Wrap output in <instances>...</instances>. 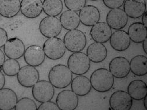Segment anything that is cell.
I'll return each mask as SVG.
<instances>
[{"label": "cell", "mask_w": 147, "mask_h": 110, "mask_svg": "<svg viewBox=\"0 0 147 110\" xmlns=\"http://www.w3.org/2000/svg\"><path fill=\"white\" fill-rule=\"evenodd\" d=\"M109 70L115 78H125L130 72L129 61L123 57H115L109 63Z\"/></svg>", "instance_id": "30bf717a"}, {"label": "cell", "mask_w": 147, "mask_h": 110, "mask_svg": "<svg viewBox=\"0 0 147 110\" xmlns=\"http://www.w3.org/2000/svg\"><path fill=\"white\" fill-rule=\"evenodd\" d=\"M20 0H0V16L5 18H13L20 11Z\"/></svg>", "instance_id": "603a6c76"}, {"label": "cell", "mask_w": 147, "mask_h": 110, "mask_svg": "<svg viewBox=\"0 0 147 110\" xmlns=\"http://www.w3.org/2000/svg\"><path fill=\"white\" fill-rule=\"evenodd\" d=\"M20 68V65L17 61L11 58L5 59L2 67L4 73L8 77L17 76Z\"/></svg>", "instance_id": "f1b7e54d"}, {"label": "cell", "mask_w": 147, "mask_h": 110, "mask_svg": "<svg viewBox=\"0 0 147 110\" xmlns=\"http://www.w3.org/2000/svg\"><path fill=\"white\" fill-rule=\"evenodd\" d=\"M62 25L57 17L47 16L40 22L39 29L41 34L46 38L57 37L62 31Z\"/></svg>", "instance_id": "8992f818"}, {"label": "cell", "mask_w": 147, "mask_h": 110, "mask_svg": "<svg viewBox=\"0 0 147 110\" xmlns=\"http://www.w3.org/2000/svg\"><path fill=\"white\" fill-rule=\"evenodd\" d=\"M42 48L45 56L52 60L61 59L66 52L64 41L57 37L47 39L44 42Z\"/></svg>", "instance_id": "5b68a950"}, {"label": "cell", "mask_w": 147, "mask_h": 110, "mask_svg": "<svg viewBox=\"0 0 147 110\" xmlns=\"http://www.w3.org/2000/svg\"></svg>", "instance_id": "60d3db41"}, {"label": "cell", "mask_w": 147, "mask_h": 110, "mask_svg": "<svg viewBox=\"0 0 147 110\" xmlns=\"http://www.w3.org/2000/svg\"><path fill=\"white\" fill-rule=\"evenodd\" d=\"M92 88L99 92H106L111 90L114 84V77L107 68H101L95 70L91 76Z\"/></svg>", "instance_id": "6da1fadb"}, {"label": "cell", "mask_w": 147, "mask_h": 110, "mask_svg": "<svg viewBox=\"0 0 147 110\" xmlns=\"http://www.w3.org/2000/svg\"><path fill=\"white\" fill-rule=\"evenodd\" d=\"M38 110H59V108L56 103L48 101L42 103V104L37 108Z\"/></svg>", "instance_id": "d6a6232c"}, {"label": "cell", "mask_w": 147, "mask_h": 110, "mask_svg": "<svg viewBox=\"0 0 147 110\" xmlns=\"http://www.w3.org/2000/svg\"><path fill=\"white\" fill-rule=\"evenodd\" d=\"M107 50L105 46L100 43H94L90 44L87 50V55L94 63H101L107 57Z\"/></svg>", "instance_id": "44dd1931"}, {"label": "cell", "mask_w": 147, "mask_h": 110, "mask_svg": "<svg viewBox=\"0 0 147 110\" xmlns=\"http://www.w3.org/2000/svg\"><path fill=\"white\" fill-rule=\"evenodd\" d=\"M59 20L62 27L69 31L77 28L80 24L79 15L76 11L69 9L61 14Z\"/></svg>", "instance_id": "d4e9b609"}, {"label": "cell", "mask_w": 147, "mask_h": 110, "mask_svg": "<svg viewBox=\"0 0 147 110\" xmlns=\"http://www.w3.org/2000/svg\"><path fill=\"white\" fill-rule=\"evenodd\" d=\"M104 5L108 8H120L123 5L125 0H102Z\"/></svg>", "instance_id": "1f68e13d"}, {"label": "cell", "mask_w": 147, "mask_h": 110, "mask_svg": "<svg viewBox=\"0 0 147 110\" xmlns=\"http://www.w3.org/2000/svg\"><path fill=\"white\" fill-rule=\"evenodd\" d=\"M34 99L40 103L51 101L54 97L55 90L50 81H38L32 87V90Z\"/></svg>", "instance_id": "52a82bcc"}, {"label": "cell", "mask_w": 147, "mask_h": 110, "mask_svg": "<svg viewBox=\"0 0 147 110\" xmlns=\"http://www.w3.org/2000/svg\"><path fill=\"white\" fill-rule=\"evenodd\" d=\"M25 50V45L23 41L17 37L8 40L4 46L5 55L11 59L21 58L24 55Z\"/></svg>", "instance_id": "9a60e30c"}, {"label": "cell", "mask_w": 147, "mask_h": 110, "mask_svg": "<svg viewBox=\"0 0 147 110\" xmlns=\"http://www.w3.org/2000/svg\"><path fill=\"white\" fill-rule=\"evenodd\" d=\"M130 71L137 76H144L147 74V58L138 55L132 58L130 62Z\"/></svg>", "instance_id": "4316f807"}, {"label": "cell", "mask_w": 147, "mask_h": 110, "mask_svg": "<svg viewBox=\"0 0 147 110\" xmlns=\"http://www.w3.org/2000/svg\"><path fill=\"white\" fill-rule=\"evenodd\" d=\"M146 44H147V39H145L144 41L142 42V47H143V50L145 52V53L146 54H147V50H146Z\"/></svg>", "instance_id": "74e56055"}, {"label": "cell", "mask_w": 147, "mask_h": 110, "mask_svg": "<svg viewBox=\"0 0 147 110\" xmlns=\"http://www.w3.org/2000/svg\"><path fill=\"white\" fill-rule=\"evenodd\" d=\"M64 3L68 9L78 12L85 6L87 0H64Z\"/></svg>", "instance_id": "4dcf8cb0"}, {"label": "cell", "mask_w": 147, "mask_h": 110, "mask_svg": "<svg viewBox=\"0 0 147 110\" xmlns=\"http://www.w3.org/2000/svg\"><path fill=\"white\" fill-rule=\"evenodd\" d=\"M5 85V77L4 74L0 70V90L3 88Z\"/></svg>", "instance_id": "e575fe53"}, {"label": "cell", "mask_w": 147, "mask_h": 110, "mask_svg": "<svg viewBox=\"0 0 147 110\" xmlns=\"http://www.w3.org/2000/svg\"><path fill=\"white\" fill-rule=\"evenodd\" d=\"M17 76L19 84L26 88L32 87L40 80V73L38 70L29 65L21 68Z\"/></svg>", "instance_id": "ba28073f"}, {"label": "cell", "mask_w": 147, "mask_h": 110, "mask_svg": "<svg viewBox=\"0 0 147 110\" xmlns=\"http://www.w3.org/2000/svg\"><path fill=\"white\" fill-rule=\"evenodd\" d=\"M26 63L33 67H38L43 64L45 55L43 48L37 45H32L27 47L24 54Z\"/></svg>", "instance_id": "4fadbf2b"}, {"label": "cell", "mask_w": 147, "mask_h": 110, "mask_svg": "<svg viewBox=\"0 0 147 110\" xmlns=\"http://www.w3.org/2000/svg\"><path fill=\"white\" fill-rule=\"evenodd\" d=\"M78 15L80 22L87 27H92L101 18L100 10L94 5L85 6L80 11Z\"/></svg>", "instance_id": "e0dca14e"}, {"label": "cell", "mask_w": 147, "mask_h": 110, "mask_svg": "<svg viewBox=\"0 0 147 110\" xmlns=\"http://www.w3.org/2000/svg\"><path fill=\"white\" fill-rule=\"evenodd\" d=\"M35 101L28 97H24L18 100L14 109L16 110H37Z\"/></svg>", "instance_id": "f546056e"}, {"label": "cell", "mask_w": 147, "mask_h": 110, "mask_svg": "<svg viewBox=\"0 0 147 110\" xmlns=\"http://www.w3.org/2000/svg\"><path fill=\"white\" fill-rule=\"evenodd\" d=\"M63 3L61 0H44L43 11L48 16L57 17L61 14Z\"/></svg>", "instance_id": "83f0119b"}, {"label": "cell", "mask_w": 147, "mask_h": 110, "mask_svg": "<svg viewBox=\"0 0 147 110\" xmlns=\"http://www.w3.org/2000/svg\"><path fill=\"white\" fill-rule=\"evenodd\" d=\"M79 103L78 95L72 90L60 92L56 98V104L61 110H74Z\"/></svg>", "instance_id": "8fae6325"}, {"label": "cell", "mask_w": 147, "mask_h": 110, "mask_svg": "<svg viewBox=\"0 0 147 110\" xmlns=\"http://www.w3.org/2000/svg\"><path fill=\"white\" fill-rule=\"evenodd\" d=\"M17 101V95L13 90L8 88L0 90V109H14Z\"/></svg>", "instance_id": "7402d4cb"}, {"label": "cell", "mask_w": 147, "mask_h": 110, "mask_svg": "<svg viewBox=\"0 0 147 110\" xmlns=\"http://www.w3.org/2000/svg\"><path fill=\"white\" fill-rule=\"evenodd\" d=\"M91 1H98V0H91Z\"/></svg>", "instance_id": "ab89813d"}, {"label": "cell", "mask_w": 147, "mask_h": 110, "mask_svg": "<svg viewBox=\"0 0 147 110\" xmlns=\"http://www.w3.org/2000/svg\"><path fill=\"white\" fill-rule=\"evenodd\" d=\"M142 23L146 27V11L142 16Z\"/></svg>", "instance_id": "8d00e7d4"}, {"label": "cell", "mask_w": 147, "mask_h": 110, "mask_svg": "<svg viewBox=\"0 0 147 110\" xmlns=\"http://www.w3.org/2000/svg\"><path fill=\"white\" fill-rule=\"evenodd\" d=\"M112 30L107 22H98L94 25L90 31L92 39L96 43H105L109 40Z\"/></svg>", "instance_id": "2e32d148"}, {"label": "cell", "mask_w": 147, "mask_h": 110, "mask_svg": "<svg viewBox=\"0 0 147 110\" xmlns=\"http://www.w3.org/2000/svg\"><path fill=\"white\" fill-rule=\"evenodd\" d=\"M8 40L7 32L4 28L0 27V48L4 46Z\"/></svg>", "instance_id": "836d02e7"}, {"label": "cell", "mask_w": 147, "mask_h": 110, "mask_svg": "<svg viewBox=\"0 0 147 110\" xmlns=\"http://www.w3.org/2000/svg\"><path fill=\"white\" fill-rule=\"evenodd\" d=\"M110 44L115 51H126L131 45V39L128 32L124 30H117L112 33L109 38Z\"/></svg>", "instance_id": "ac0fdd59"}, {"label": "cell", "mask_w": 147, "mask_h": 110, "mask_svg": "<svg viewBox=\"0 0 147 110\" xmlns=\"http://www.w3.org/2000/svg\"><path fill=\"white\" fill-rule=\"evenodd\" d=\"M64 43L68 51L72 53L81 52L87 45V38L82 31L74 29L65 34Z\"/></svg>", "instance_id": "277c9868"}, {"label": "cell", "mask_w": 147, "mask_h": 110, "mask_svg": "<svg viewBox=\"0 0 147 110\" xmlns=\"http://www.w3.org/2000/svg\"><path fill=\"white\" fill-rule=\"evenodd\" d=\"M123 5L127 16L134 19L140 18L146 11L145 0H125Z\"/></svg>", "instance_id": "d6986e66"}, {"label": "cell", "mask_w": 147, "mask_h": 110, "mask_svg": "<svg viewBox=\"0 0 147 110\" xmlns=\"http://www.w3.org/2000/svg\"><path fill=\"white\" fill-rule=\"evenodd\" d=\"M48 80L54 87L63 89L71 84L72 73L68 66L57 64L51 68L48 74Z\"/></svg>", "instance_id": "7a4b0ae2"}, {"label": "cell", "mask_w": 147, "mask_h": 110, "mask_svg": "<svg viewBox=\"0 0 147 110\" xmlns=\"http://www.w3.org/2000/svg\"><path fill=\"white\" fill-rule=\"evenodd\" d=\"M20 11L28 18H37L43 11V3L42 0H21Z\"/></svg>", "instance_id": "5bb4252c"}, {"label": "cell", "mask_w": 147, "mask_h": 110, "mask_svg": "<svg viewBox=\"0 0 147 110\" xmlns=\"http://www.w3.org/2000/svg\"><path fill=\"white\" fill-rule=\"evenodd\" d=\"M108 25L114 30H119L125 28L128 23V16L124 9L115 8L110 10L106 17Z\"/></svg>", "instance_id": "7c38bea8"}, {"label": "cell", "mask_w": 147, "mask_h": 110, "mask_svg": "<svg viewBox=\"0 0 147 110\" xmlns=\"http://www.w3.org/2000/svg\"><path fill=\"white\" fill-rule=\"evenodd\" d=\"M144 105L145 108L146 109H147V106H146V101H147V96L146 95L144 98Z\"/></svg>", "instance_id": "f35d334b"}, {"label": "cell", "mask_w": 147, "mask_h": 110, "mask_svg": "<svg viewBox=\"0 0 147 110\" xmlns=\"http://www.w3.org/2000/svg\"><path fill=\"white\" fill-rule=\"evenodd\" d=\"M71 87L74 92L81 97L88 94L92 88L90 80L88 77L81 75L72 80Z\"/></svg>", "instance_id": "ffe728a7"}, {"label": "cell", "mask_w": 147, "mask_h": 110, "mask_svg": "<svg viewBox=\"0 0 147 110\" xmlns=\"http://www.w3.org/2000/svg\"><path fill=\"white\" fill-rule=\"evenodd\" d=\"M67 64L72 74L80 76L85 74L89 71L91 60L87 54L82 52H77L69 57Z\"/></svg>", "instance_id": "3957f363"}, {"label": "cell", "mask_w": 147, "mask_h": 110, "mask_svg": "<svg viewBox=\"0 0 147 110\" xmlns=\"http://www.w3.org/2000/svg\"><path fill=\"white\" fill-rule=\"evenodd\" d=\"M5 61V55L4 53L0 49V70L2 69L3 65Z\"/></svg>", "instance_id": "d590c367"}, {"label": "cell", "mask_w": 147, "mask_h": 110, "mask_svg": "<svg viewBox=\"0 0 147 110\" xmlns=\"http://www.w3.org/2000/svg\"><path fill=\"white\" fill-rule=\"evenodd\" d=\"M128 34L131 41L137 44L141 43L146 38V27L141 22H134L129 27Z\"/></svg>", "instance_id": "484cf974"}, {"label": "cell", "mask_w": 147, "mask_h": 110, "mask_svg": "<svg viewBox=\"0 0 147 110\" xmlns=\"http://www.w3.org/2000/svg\"><path fill=\"white\" fill-rule=\"evenodd\" d=\"M127 91L132 100H142L147 94L146 84L141 80H133L128 85Z\"/></svg>", "instance_id": "cb8c5ba5"}, {"label": "cell", "mask_w": 147, "mask_h": 110, "mask_svg": "<svg viewBox=\"0 0 147 110\" xmlns=\"http://www.w3.org/2000/svg\"><path fill=\"white\" fill-rule=\"evenodd\" d=\"M132 103V99L129 94L122 90L114 92L109 100L110 108L113 110H129Z\"/></svg>", "instance_id": "9c48e42d"}]
</instances>
